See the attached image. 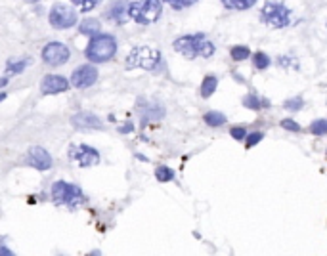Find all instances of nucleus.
<instances>
[{
    "label": "nucleus",
    "instance_id": "1",
    "mask_svg": "<svg viewBox=\"0 0 327 256\" xmlns=\"http://www.w3.org/2000/svg\"><path fill=\"white\" fill-rule=\"evenodd\" d=\"M172 48L182 54L188 60H195V58H211L215 54V44L211 42L205 36V33L186 34L180 36L172 42Z\"/></svg>",
    "mask_w": 327,
    "mask_h": 256
},
{
    "label": "nucleus",
    "instance_id": "2",
    "mask_svg": "<svg viewBox=\"0 0 327 256\" xmlns=\"http://www.w3.org/2000/svg\"><path fill=\"white\" fill-rule=\"evenodd\" d=\"M117 52V40L113 38L111 34L98 33L94 36H90V42L86 46L85 56L88 61L92 63H103L109 61Z\"/></svg>",
    "mask_w": 327,
    "mask_h": 256
},
{
    "label": "nucleus",
    "instance_id": "3",
    "mask_svg": "<svg viewBox=\"0 0 327 256\" xmlns=\"http://www.w3.org/2000/svg\"><path fill=\"white\" fill-rule=\"evenodd\" d=\"M127 8H129V17L132 21H136L140 25H151L161 17L163 4L161 0H129Z\"/></svg>",
    "mask_w": 327,
    "mask_h": 256
},
{
    "label": "nucleus",
    "instance_id": "4",
    "mask_svg": "<svg viewBox=\"0 0 327 256\" xmlns=\"http://www.w3.org/2000/svg\"><path fill=\"white\" fill-rule=\"evenodd\" d=\"M161 65V52L151 46H136L127 56V69H144L157 71Z\"/></svg>",
    "mask_w": 327,
    "mask_h": 256
},
{
    "label": "nucleus",
    "instance_id": "5",
    "mask_svg": "<svg viewBox=\"0 0 327 256\" xmlns=\"http://www.w3.org/2000/svg\"><path fill=\"white\" fill-rule=\"evenodd\" d=\"M52 199L56 205H63L69 208H75L77 205L85 203V193L77 184H69L63 180H58L52 186Z\"/></svg>",
    "mask_w": 327,
    "mask_h": 256
},
{
    "label": "nucleus",
    "instance_id": "6",
    "mask_svg": "<svg viewBox=\"0 0 327 256\" xmlns=\"http://www.w3.org/2000/svg\"><path fill=\"white\" fill-rule=\"evenodd\" d=\"M260 17L264 23L279 29V27H287L291 23V10L281 2H268L260 10Z\"/></svg>",
    "mask_w": 327,
    "mask_h": 256
},
{
    "label": "nucleus",
    "instance_id": "7",
    "mask_svg": "<svg viewBox=\"0 0 327 256\" xmlns=\"http://www.w3.org/2000/svg\"><path fill=\"white\" fill-rule=\"evenodd\" d=\"M69 159L77 162L80 168H90L100 162V151L86 144H71L69 145Z\"/></svg>",
    "mask_w": 327,
    "mask_h": 256
},
{
    "label": "nucleus",
    "instance_id": "8",
    "mask_svg": "<svg viewBox=\"0 0 327 256\" xmlns=\"http://www.w3.org/2000/svg\"><path fill=\"white\" fill-rule=\"evenodd\" d=\"M77 12L67 4H56L52 6L48 14V21L54 29H71L77 25Z\"/></svg>",
    "mask_w": 327,
    "mask_h": 256
},
{
    "label": "nucleus",
    "instance_id": "9",
    "mask_svg": "<svg viewBox=\"0 0 327 256\" xmlns=\"http://www.w3.org/2000/svg\"><path fill=\"white\" fill-rule=\"evenodd\" d=\"M69 56H71L69 48L61 42H48L43 48V61L46 65H52V67H58V65L67 63Z\"/></svg>",
    "mask_w": 327,
    "mask_h": 256
},
{
    "label": "nucleus",
    "instance_id": "10",
    "mask_svg": "<svg viewBox=\"0 0 327 256\" xmlns=\"http://www.w3.org/2000/svg\"><path fill=\"white\" fill-rule=\"evenodd\" d=\"M96 80H98V69L94 65H90V63L80 65L71 73V86H75L78 90L92 86Z\"/></svg>",
    "mask_w": 327,
    "mask_h": 256
},
{
    "label": "nucleus",
    "instance_id": "11",
    "mask_svg": "<svg viewBox=\"0 0 327 256\" xmlns=\"http://www.w3.org/2000/svg\"><path fill=\"white\" fill-rule=\"evenodd\" d=\"M27 164L29 166H33L34 170H50L52 168V155L44 149V147H38V145H34L29 149V153H27Z\"/></svg>",
    "mask_w": 327,
    "mask_h": 256
},
{
    "label": "nucleus",
    "instance_id": "12",
    "mask_svg": "<svg viewBox=\"0 0 327 256\" xmlns=\"http://www.w3.org/2000/svg\"><path fill=\"white\" fill-rule=\"evenodd\" d=\"M69 86H71V82L61 75H46V77H43V82H40V92L46 96H54L69 90Z\"/></svg>",
    "mask_w": 327,
    "mask_h": 256
},
{
    "label": "nucleus",
    "instance_id": "13",
    "mask_svg": "<svg viewBox=\"0 0 327 256\" xmlns=\"http://www.w3.org/2000/svg\"><path fill=\"white\" fill-rule=\"evenodd\" d=\"M105 17L115 25H125L130 19L129 8H127V4L122 0H115V2H111V6L105 10Z\"/></svg>",
    "mask_w": 327,
    "mask_h": 256
},
{
    "label": "nucleus",
    "instance_id": "14",
    "mask_svg": "<svg viewBox=\"0 0 327 256\" xmlns=\"http://www.w3.org/2000/svg\"><path fill=\"white\" fill-rule=\"evenodd\" d=\"M71 124L78 130H102L103 124L92 113H77L71 117Z\"/></svg>",
    "mask_w": 327,
    "mask_h": 256
},
{
    "label": "nucleus",
    "instance_id": "15",
    "mask_svg": "<svg viewBox=\"0 0 327 256\" xmlns=\"http://www.w3.org/2000/svg\"><path fill=\"white\" fill-rule=\"evenodd\" d=\"M100 29H102L100 21L94 19V17H88V19H85V21L78 25V33L86 34V36H94V34L100 33Z\"/></svg>",
    "mask_w": 327,
    "mask_h": 256
},
{
    "label": "nucleus",
    "instance_id": "16",
    "mask_svg": "<svg viewBox=\"0 0 327 256\" xmlns=\"http://www.w3.org/2000/svg\"><path fill=\"white\" fill-rule=\"evenodd\" d=\"M33 63V60H29V58H23V60H17V61H14V60H10L8 61V65H6V71L8 73H23L29 65Z\"/></svg>",
    "mask_w": 327,
    "mask_h": 256
},
{
    "label": "nucleus",
    "instance_id": "17",
    "mask_svg": "<svg viewBox=\"0 0 327 256\" xmlns=\"http://www.w3.org/2000/svg\"><path fill=\"white\" fill-rule=\"evenodd\" d=\"M71 2H73V6H75L78 12L86 14V12H92L94 8H98L103 0H71Z\"/></svg>",
    "mask_w": 327,
    "mask_h": 256
},
{
    "label": "nucleus",
    "instance_id": "18",
    "mask_svg": "<svg viewBox=\"0 0 327 256\" xmlns=\"http://www.w3.org/2000/svg\"><path fill=\"white\" fill-rule=\"evenodd\" d=\"M216 86H218V80H216V77H213V75L205 77L203 84H201V96H203V98H211V96L215 94Z\"/></svg>",
    "mask_w": 327,
    "mask_h": 256
},
{
    "label": "nucleus",
    "instance_id": "19",
    "mask_svg": "<svg viewBox=\"0 0 327 256\" xmlns=\"http://www.w3.org/2000/svg\"><path fill=\"white\" fill-rule=\"evenodd\" d=\"M257 0H222V4L230 10H247L255 6Z\"/></svg>",
    "mask_w": 327,
    "mask_h": 256
},
{
    "label": "nucleus",
    "instance_id": "20",
    "mask_svg": "<svg viewBox=\"0 0 327 256\" xmlns=\"http://www.w3.org/2000/svg\"><path fill=\"white\" fill-rule=\"evenodd\" d=\"M203 119H205V122L209 124V126H220V124H224V122H226V117H224L222 113H218V111H209Z\"/></svg>",
    "mask_w": 327,
    "mask_h": 256
},
{
    "label": "nucleus",
    "instance_id": "21",
    "mask_svg": "<svg viewBox=\"0 0 327 256\" xmlns=\"http://www.w3.org/2000/svg\"><path fill=\"white\" fill-rule=\"evenodd\" d=\"M264 100H258L255 94H247L245 98H243V105L247 107V109H253V111H258L262 105H264Z\"/></svg>",
    "mask_w": 327,
    "mask_h": 256
},
{
    "label": "nucleus",
    "instance_id": "22",
    "mask_svg": "<svg viewBox=\"0 0 327 256\" xmlns=\"http://www.w3.org/2000/svg\"><path fill=\"white\" fill-rule=\"evenodd\" d=\"M310 132H312V134H316V136H325L327 134V120L325 119L314 120V122L310 124Z\"/></svg>",
    "mask_w": 327,
    "mask_h": 256
},
{
    "label": "nucleus",
    "instance_id": "23",
    "mask_svg": "<svg viewBox=\"0 0 327 256\" xmlns=\"http://www.w3.org/2000/svg\"><path fill=\"white\" fill-rule=\"evenodd\" d=\"M249 56H251V52L247 46H233L232 48V60L243 61V60H247Z\"/></svg>",
    "mask_w": 327,
    "mask_h": 256
},
{
    "label": "nucleus",
    "instance_id": "24",
    "mask_svg": "<svg viewBox=\"0 0 327 256\" xmlns=\"http://www.w3.org/2000/svg\"><path fill=\"white\" fill-rule=\"evenodd\" d=\"M155 178L159 180V182H171V180H174V172L169 166H159L155 170Z\"/></svg>",
    "mask_w": 327,
    "mask_h": 256
},
{
    "label": "nucleus",
    "instance_id": "25",
    "mask_svg": "<svg viewBox=\"0 0 327 256\" xmlns=\"http://www.w3.org/2000/svg\"><path fill=\"white\" fill-rule=\"evenodd\" d=\"M253 63H255V67L257 69H266L270 65V58H268L264 52H257L255 56H253Z\"/></svg>",
    "mask_w": 327,
    "mask_h": 256
},
{
    "label": "nucleus",
    "instance_id": "26",
    "mask_svg": "<svg viewBox=\"0 0 327 256\" xmlns=\"http://www.w3.org/2000/svg\"><path fill=\"white\" fill-rule=\"evenodd\" d=\"M163 2H167L171 8L174 10H184V8H189V6H193L197 0H163Z\"/></svg>",
    "mask_w": 327,
    "mask_h": 256
},
{
    "label": "nucleus",
    "instance_id": "27",
    "mask_svg": "<svg viewBox=\"0 0 327 256\" xmlns=\"http://www.w3.org/2000/svg\"><path fill=\"white\" fill-rule=\"evenodd\" d=\"M302 100L301 98H293V100H287V102L283 103V107L285 109H289V111H299L302 107Z\"/></svg>",
    "mask_w": 327,
    "mask_h": 256
},
{
    "label": "nucleus",
    "instance_id": "28",
    "mask_svg": "<svg viewBox=\"0 0 327 256\" xmlns=\"http://www.w3.org/2000/svg\"><path fill=\"white\" fill-rule=\"evenodd\" d=\"M262 138H264V134H262V132H253V134H249V136H247V142H245V144H247V147H253V145H257Z\"/></svg>",
    "mask_w": 327,
    "mask_h": 256
},
{
    "label": "nucleus",
    "instance_id": "29",
    "mask_svg": "<svg viewBox=\"0 0 327 256\" xmlns=\"http://www.w3.org/2000/svg\"><path fill=\"white\" fill-rule=\"evenodd\" d=\"M281 126L287 128V130H291V132H299V130H301V126H299V124H297L295 120H291V119L281 120Z\"/></svg>",
    "mask_w": 327,
    "mask_h": 256
},
{
    "label": "nucleus",
    "instance_id": "30",
    "mask_svg": "<svg viewBox=\"0 0 327 256\" xmlns=\"http://www.w3.org/2000/svg\"><path fill=\"white\" fill-rule=\"evenodd\" d=\"M230 134H232L233 140H243V138H245V128L235 126V128H232V130H230Z\"/></svg>",
    "mask_w": 327,
    "mask_h": 256
},
{
    "label": "nucleus",
    "instance_id": "31",
    "mask_svg": "<svg viewBox=\"0 0 327 256\" xmlns=\"http://www.w3.org/2000/svg\"><path fill=\"white\" fill-rule=\"evenodd\" d=\"M0 254H4V256H12V254H14V252H12L10 248L4 247V245H0Z\"/></svg>",
    "mask_w": 327,
    "mask_h": 256
},
{
    "label": "nucleus",
    "instance_id": "32",
    "mask_svg": "<svg viewBox=\"0 0 327 256\" xmlns=\"http://www.w3.org/2000/svg\"><path fill=\"white\" fill-rule=\"evenodd\" d=\"M130 130H132V124H130V122H127V126L125 128L119 126V132H130Z\"/></svg>",
    "mask_w": 327,
    "mask_h": 256
},
{
    "label": "nucleus",
    "instance_id": "33",
    "mask_svg": "<svg viewBox=\"0 0 327 256\" xmlns=\"http://www.w3.org/2000/svg\"><path fill=\"white\" fill-rule=\"evenodd\" d=\"M8 84V78H0V86H6Z\"/></svg>",
    "mask_w": 327,
    "mask_h": 256
},
{
    "label": "nucleus",
    "instance_id": "34",
    "mask_svg": "<svg viewBox=\"0 0 327 256\" xmlns=\"http://www.w3.org/2000/svg\"><path fill=\"white\" fill-rule=\"evenodd\" d=\"M6 100V92H0V102H4Z\"/></svg>",
    "mask_w": 327,
    "mask_h": 256
},
{
    "label": "nucleus",
    "instance_id": "35",
    "mask_svg": "<svg viewBox=\"0 0 327 256\" xmlns=\"http://www.w3.org/2000/svg\"><path fill=\"white\" fill-rule=\"evenodd\" d=\"M25 2H31V4H33V2H40V0H25Z\"/></svg>",
    "mask_w": 327,
    "mask_h": 256
}]
</instances>
